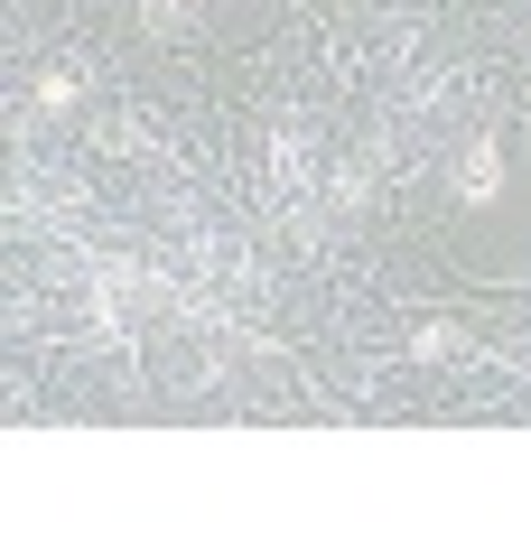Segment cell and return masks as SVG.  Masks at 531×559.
I'll use <instances>...</instances> for the list:
<instances>
[{
  "label": "cell",
  "instance_id": "6da1fadb",
  "mask_svg": "<svg viewBox=\"0 0 531 559\" xmlns=\"http://www.w3.org/2000/svg\"><path fill=\"white\" fill-rule=\"evenodd\" d=\"M467 197H475V205L494 197V150H475V159H467Z\"/></svg>",
  "mask_w": 531,
  "mask_h": 559
}]
</instances>
